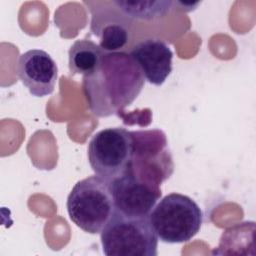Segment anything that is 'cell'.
I'll return each mask as SVG.
<instances>
[{
  "label": "cell",
  "mask_w": 256,
  "mask_h": 256,
  "mask_svg": "<svg viewBox=\"0 0 256 256\" xmlns=\"http://www.w3.org/2000/svg\"><path fill=\"white\" fill-rule=\"evenodd\" d=\"M145 78L130 54L105 52L99 66L82 78V89L90 111L97 117L119 115L142 91Z\"/></svg>",
  "instance_id": "1"
},
{
  "label": "cell",
  "mask_w": 256,
  "mask_h": 256,
  "mask_svg": "<svg viewBox=\"0 0 256 256\" xmlns=\"http://www.w3.org/2000/svg\"><path fill=\"white\" fill-rule=\"evenodd\" d=\"M66 207L77 227L90 234L100 233L115 211L110 182L97 175L78 181L67 197Z\"/></svg>",
  "instance_id": "2"
},
{
  "label": "cell",
  "mask_w": 256,
  "mask_h": 256,
  "mask_svg": "<svg viewBox=\"0 0 256 256\" xmlns=\"http://www.w3.org/2000/svg\"><path fill=\"white\" fill-rule=\"evenodd\" d=\"M106 256H157L158 237L149 217H129L115 210L100 232Z\"/></svg>",
  "instance_id": "3"
},
{
  "label": "cell",
  "mask_w": 256,
  "mask_h": 256,
  "mask_svg": "<svg viewBox=\"0 0 256 256\" xmlns=\"http://www.w3.org/2000/svg\"><path fill=\"white\" fill-rule=\"evenodd\" d=\"M149 220L162 242L184 243L199 232L203 213L199 205L189 196L170 193L154 206L149 214Z\"/></svg>",
  "instance_id": "4"
},
{
  "label": "cell",
  "mask_w": 256,
  "mask_h": 256,
  "mask_svg": "<svg viewBox=\"0 0 256 256\" xmlns=\"http://www.w3.org/2000/svg\"><path fill=\"white\" fill-rule=\"evenodd\" d=\"M131 132L133 153L125 173L140 182L160 189L161 184L174 171L173 159L165 134L159 129Z\"/></svg>",
  "instance_id": "5"
},
{
  "label": "cell",
  "mask_w": 256,
  "mask_h": 256,
  "mask_svg": "<svg viewBox=\"0 0 256 256\" xmlns=\"http://www.w3.org/2000/svg\"><path fill=\"white\" fill-rule=\"evenodd\" d=\"M132 153V132L123 127L98 131L90 139L87 149L90 167L97 176L109 182L126 172Z\"/></svg>",
  "instance_id": "6"
},
{
  "label": "cell",
  "mask_w": 256,
  "mask_h": 256,
  "mask_svg": "<svg viewBox=\"0 0 256 256\" xmlns=\"http://www.w3.org/2000/svg\"><path fill=\"white\" fill-rule=\"evenodd\" d=\"M87 1L91 12L90 32L98 39L104 52H118L126 46L131 37L133 20L123 14L113 1Z\"/></svg>",
  "instance_id": "7"
},
{
  "label": "cell",
  "mask_w": 256,
  "mask_h": 256,
  "mask_svg": "<svg viewBox=\"0 0 256 256\" xmlns=\"http://www.w3.org/2000/svg\"><path fill=\"white\" fill-rule=\"evenodd\" d=\"M115 210L129 217H149L161 197V189L138 181L125 173L110 182Z\"/></svg>",
  "instance_id": "8"
},
{
  "label": "cell",
  "mask_w": 256,
  "mask_h": 256,
  "mask_svg": "<svg viewBox=\"0 0 256 256\" xmlns=\"http://www.w3.org/2000/svg\"><path fill=\"white\" fill-rule=\"evenodd\" d=\"M17 74L32 96L44 97L52 94L55 89L58 67L46 51L31 49L20 55Z\"/></svg>",
  "instance_id": "9"
},
{
  "label": "cell",
  "mask_w": 256,
  "mask_h": 256,
  "mask_svg": "<svg viewBox=\"0 0 256 256\" xmlns=\"http://www.w3.org/2000/svg\"><path fill=\"white\" fill-rule=\"evenodd\" d=\"M130 56L140 67L145 80L161 86L172 72L173 52L162 40L147 38L137 43Z\"/></svg>",
  "instance_id": "10"
},
{
  "label": "cell",
  "mask_w": 256,
  "mask_h": 256,
  "mask_svg": "<svg viewBox=\"0 0 256 256\" xmlns=\"http://www.w3.org/2000/svg\"><path fill=\"white\" fill-rule=\"evenodd\" d=\"M105 52L90 39H77L68 51V66L71 75L88 76L99 66Z\"/></svg>",
  "instance_id": "11"
},
{
  "label": "cell",
  "mask_w": 256,
  "mask_h": 256,
  "mask_svg": "<svg viewBox=\"0 0 256 256\" xmlns=\"http://www.w3.org/2000/svg\"><path fill=\"white\" fill-rule=\"evenodd\" d=\"M115 6L127 17L132 20H154L164 17L170 12L174 4L173 1L167 0H150V1H113Z\"/></svg>",
  "instance_id": "12"
}]
</instances>
